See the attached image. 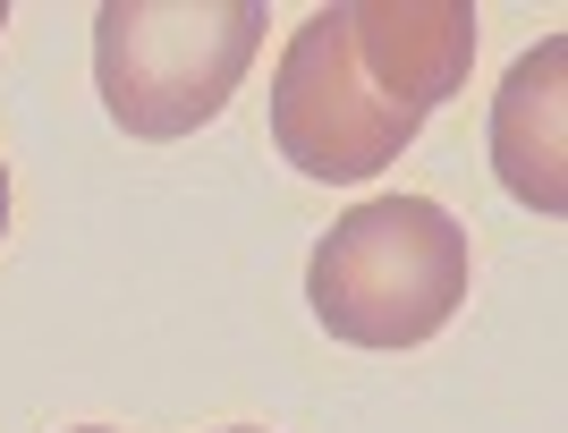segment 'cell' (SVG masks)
Instances as JSON below:
<instances>
[{
    "label": "cell",
    "instance_id": "7",
    "mask_svg": "<svg viewBox=\"0 0 568 433\" xmlns=\"http://www.w3.org/2000/svg\"><path fill=\"white\" fill-rule=\"evenodd\" d=\"M77 433H111V425H77Z\"/></svg>",
    "mask_w": 568,
    "mask_h": 433
},
{
    "label": "cell",
    "instance_id": "4",
    "mask_svg": "<svg viewBox=\"0 0 568 433\" xmlns=\"http://www.w3.org/2000/svg\"><path fill=\"white\" fill-rule=\"evenodd\" d=\"M348 51L356 77L390 111L433 120L475 69V9L467 0H348Z\"/></svg>",
    "mask_w": 568,
    "mask_h": 433
},
{
    "label": "cell",
    "instance_id": "5",
    "mask_svg": "<svg viewBox=\"0 0 568 433\" xmlns=\"http://www.w3.org/2000/svg\"><path fill=\"white\" fill-rule=\"evenodd\" d=\"M560 77H568V34H544L518 69L500 77L493 102V170L526 213H560L568 204V137H560Z\"/></svg>",
    "mask_w": 568,
    "mask_h": 433
},
{
    "label": "cell",
    "instance_id": "1",
    "mask_svg": "<svg viewBox=\"0 0 568 433\" xmlns=\"http://www.w3.org/2000/svg\"><path fill=\"white\" fill-rule=\"evenodd\" d=\"M475 246L433 195H374L323 230L306 264L314 323L348 349H416L467 306Z\"/></svg>",
    "mask_w": 568,
    "mask_h": 433
},
{
    "label": "cell",
    "instance_id": "3",
    "mask_svg": "<svg viewBox=\"0 0 568 433\" xmlns=\"http://www.w3.org/2000/svg\"><path fill=\"white\" fill-rule=\"evenodd\" d=\"M416 111H390V102L356 77L348 51V0L314 9L281 51V77H272V144H281L288 170H306L323 188H348V179H374L416 144Z\"/></svg>",
    "mask_w": 568,
    "mask_h": 433
},
{
    "label": "cell",
    "instance_id": "2",
    "mask_svg": "<svg viewBox=\"0 0 568 433\" xmlns=\"http://www.w3.org/2000/svg\"><path fill=\"white\" fill-rule=\"evenodd\" d=\"M263 51V0H102L94 85L128 137L170 144L230 111Z\"/></svg>",
    "mask_w": 568,
    "mask_h": 433
},
{
    "label": "cell",
    "instance_id": "6",
    "mask_svg": "<svg viewBox=\"0 0 568 433\" xmlns=\"http://www.w3.org/2000/svg\"><path fill=\"white\" fill-rule=\"evenodd\" d=\"M0 239H9V162H0Z\"/></svg>",
    "mask_w": 568,
    "mask_h": 433
},
{
    "label": "cell",
    "instance_id": "9",
    "mask_svg": "<svg viewBox=\"0 0 568 433\" xmlns=\"http://www.w3.org/2000/svg\"><path fill=\"white\" fill-rule=\"evenodd\" d=\"M0 26H9V9H0Z\"/></svg>",
    "mask_w": 568,
    "mask_h": 433
},
{
    "label": "cell",
    "instance_id": "8",
    "mask_svg": "<svg viewBox=\"0 0 568 433\" xmlns=\"http://www.w3.org/2000/svg\"><path fill=\"white\" fill-rule=\"evenodd\" d=\"M230 433H255V425H230Z\"/></svg>",
    "mask_w": 568,
    "mask_h": 433
}]
</instances>
